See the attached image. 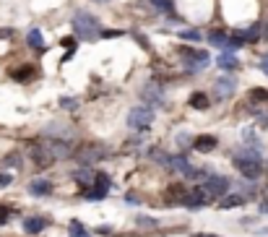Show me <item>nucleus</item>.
Segmentation results:
<instances>
[{
  "label": "nucleus",
  "instance_id": "1",
  "mask_svg": "<svg viewBox=\"0 0 268 237\" xmlns=\"http://www.w3.org/2000/svg\"><path fill=\"white\" fill-rule=\"evenodd\" d=\"M73 32L78 39H86V42H92L99 37V21L92 16V13H86V11H78L73 16Z\"/></svg>",
  "mask_w": 268,
  "mask_h": 237
},
{
  "label": "nucleus",
  "instance_id": "2",
  "mask_svg": "<svg viewBox=\"0 0 268 237\" xmlns=\"http://www.w3.org/2000/svg\"><path fill=\"white\" fill-rule=\"evenodd\" d=\"M154 123V110L148 104H138V107H133L130 115H128V128L130 131H136V133H143L148 131Z\"/></svg>",
  "mask_w": 268,
  "mask_h": 237
},
{
  "label": "nucleus",
  "instance_id": "3",
  "mask_svg": "<svg viewBox=\"0 0 268 237\" xmlns=\"http://www.w3.org/2000/svg\"><path fill=\"white\" fill-rule=\"evenodd\" d=\"M209 201H211L209 190H206L203 185H198V188H193V190H185V196H183L180 203H185V206H190V209H198V206H206Z\"/></svg>",
  "mask_w": 268,
  "mask_h": 237
},
{
  "label": "nucleus",
  "instance_id": "4",
  "mask_svg": "<svg viewBox=\"0 0 268 237\" xmlns=\"http://www.w3.org/2000/svg\"><path fill=\"white\" fill-rule=\"evenodd\" d=\"M32 159H34V164H37L39 169H47V167L55 164V157L50 154V149L44 146V143H34V146H32Z\"/></svg>",
  "mask_w": 268,
  "mask_h": 237
},
{
  "label": "nucleus",
  "instance_id": "5",
  "mask_svg": "<svg viewBox=\"0 0 268 237\" xmlns=\"http://www.w3.org/2000/svg\"><path fill=\"white\" fill-rule=\"evenodd\" d=\"M203 188L209 190L211 198H214V196H224L227 188H229V180L221 177V175H211V172H209V177L203 180Z\"/></svg>",
  "mask_w": 268,
  "mask_h": 237
},
{
  "label": "nucleus",
  "instance_id": "6",
  "mask_svg": "<svg viewBox=\"0 0 268 237\" xmlns=\"http://www.w3.org/2000/svg\"><path fill=\"white\" fill-rule=\"evenodd\" d=\"M234 162H237V169L242 172V177H248V180L260 177V172H263L260 162H255V159H234Z\"/></svg>",
  "mask_w": 268,
  "mask_h": 237
},
{
  "label": "nucleus",
  "instance_id": "7",
  "mask_svg": "<svg viewBox=\"0 0 268 237\" xmlns=\"http://www.w3.org/2000/svg\"><path fill=\"white\" fill-rule=\"evenodd\" d=\"M180 55L190 63L193 68H206V63H209V52L203 50H193V47H180Z\"/></svg>",
  "mask_w": 268,
  "mask_h": 237
},
{
  "label": "nucleus",
  "instance_id": "8",
  "mask_svg": "<svg viewBox=\"0 0 268 237\" xmlns=\"http://www.w3.org/2000/svg\"><path fill=\"white\" fill-rule=\"evenodd\" d=\"M50 149V154L55 157V159H65V157H71L73 152H71V146H68V141H60V138H55V141H50V143H44Z\"/></svg>",
  "mask_w": 268,
  "mask_h": 237
},
{
  "label": "nucleus",
  "instance_id": "9",
  "mask_svg": "<svg viewBox=\"0 0 268 237\" xmlns=\"http://www.w3.org/2000/svg\"><path fill=\"white\" fill-rule=\"evenodd\" d=\"M245 201H248V196H242V193H224L219 206L221 209H234V206H245Z\"/></svg>",
  "mask_w": 268,
  "mask_h": 237
},
{
  "label": "nucleus",
  "instance_id": "10",
  "mask_svg": "<svg viewBox=\"0 0 268 237\" xmlns=\"http://www.w3.org/2000/svg\"><path fill=\"white\" fill-rule=\"evenodd\" d=\"M214 92H216V97H219V99H227V97H232V92H234V81H232V78H219Z\"/></svg>",
  "mask_w": 268,
  "mask_h": 237
},
{
  "label": "nucleus",
  "instance_id": "11",
  "mask_svg": "<svg viewBox=\"0 0 268 237\" xmlns=\"http://www.w3.org/2000/svg\"><path fill=\"white\" fill-rule=\"evenodd\" d=\"M143 99H148V102H154V104H159V102L164 99V92H162L156 83H148L146 89H143Z\"/></svg>",
  "mask_w": 268,
  "mask_h": 237
},
{
  "label": "nucleus",
  "instance_id": "12",
  "mask_svg": "<svg viewBox=\"0 0 268 237\" xmlns=\"http://www.w3.org/2000/svg\"><path fill=\"white\" fill-rule=\"evenodd\" d=\"M164 167H169V169H174V172H183V175H185V169H188L190 164H188L185 157H167Z\"/></svg>",
  "mask_w": 268,
  "mask_h": 237
},
{
  "label": "nucleus",
  "instance_id": "13",
  "mask_svg": "<svg viewBox=\"0 0 268 237\" xmlns=\"http://www.w3.org/2000/svg\"><path fill=\"white\" fill-rule=\"evenodd\" d=\"M50 190H52V185H50L47 180H34V183L29 185V193H32V196H47Z\"/></svg>",
  "mask_w": 268,
  "mask_h": 237
},
{
  "label": "nucleus",
  "instance_id": "14",
  "mask_svg": "<svg viewBox=\"0 0 268 237\" xmlns=\"http://www.w3.org/2000/svg\"><path fill=\"white\" fill-rule=\"evenodd\" d=\"M44 227H47V222L39 219V217H34V219H24V229H26L29 234H37V232H42Z\"/></svg>",
  "mask_w": 268,
  "mask_h": 237
},
{
  "label": "nucleus",
  "instance_id": "15",
  "mask_svg": "<svg viewBox=\"0 0 268 237\" xmlns=\"http://www.w3.org/2000/svg\"><path fill=\"white\" fill-rule=\"evenodd\" d=\"M195 149L198 152H211V149H216V138L214 136H200V138H195Z\"/></svg>",
  "mask_w": 268,
  "mask_h": 237
},
{
  "label": "nucleus",
  "instance_id": "16",
  "mask_svg": "<svg viewBox=\"0 0 268 237\" xmlns=\"http://www.w3.org/2000/svg\"><path fill=\"white\" fill-rule=\"evenodd\" d=\"M73 177H76L81 185H86V183H92V180H94V169L81 167V169H76V172H73Z\"/></svg>",
  "mask_w": 268,
  "mask_h": 237
},
{
  "label": "nucleus",
  "instance_id": "17",
  "mask_svg": "<svg viewBox=\"0 0 268 237\" xmlns=\"http://www.w3.org/2000/svg\"><path fill=\"white\" fill-rule=\"evenodd\" d=\"M183 196H185V188H183V185H172L169 193H167V201H169V203H180Z\"/></svg>",
  "mask_w": 268,
  "mask_h": 237
},
{
  "label": "nucleus",
  "instance_id": "18",
  "mask_svg": "<svg viewBox=\"0 0 268 237\" xmlns=\"http://www.w3.org/2000/svg\"><path fill=\"white\" fill-rule=\"evenodd\" d=\"M26 42H29V47H37V50L44 47V39H42V32L39 29H32L29 37H26Z\"/></svg>",
  "mask_w": 268,
  "mask_h": 237
},
{
  "label": "nucleus",
  "instance_id": "19",
  "mask_svg": "<svg viewBox=\"0 0 268 237\" xmlns=\"http://www.w3.org/2000/svg\"><path fill=\"white\" fill-rule=\"evenodd\" d=\"M190 104L195 107V110H206V107H209V97L200 94V92H195V94L190 97Z\"/></svg>",
  "mask_w": 268,
  "mask_h": 237
},
{
  "label": "nucleus",
  "instance_id": "20",
  "mask_svg": "<svg viewBox=\"0 0 268 237\" xmlns=\"http://www.w3.org/2000/svg\"><path fill=\"white\" fill-rule=\"evenodd\" d=\"M240 66V63L232 57V55H219V68H224V71H234Z\"/></svg>",
  "mask_w": 268,
  "mask_h": 237
},
{
  "label": "nucleus",
  "instance_id": "21",
  "mask_svg": "<svg viewBox=\"0 0 268 237\" xmlns=\"http://www.w3.org/2000/svg\"><path fill=\"white\" fill-rule=\"evenodd\" d=\"M92 183H94L99 190H109V177L104 175V172H97V169H94V180H92Z\"/></svg>",
  "mask_w": 268,
  "mask_h": 237
},
{
  "label": "nucleus",
  "instance_id": "22",
  "mask_svg": "<svg viewBox=\"0 0 268 237\" xmlns=\"http://www.w3.org/2000/svg\"><path fill=\"white\" fill-rule=\"evenodd\" d=\"M209 42H211V45H216V47H227V34L224 32H211L209 34Z\"/></svg>",
  "mask_w": 268,
  "mask_h": 237
},
{
  "label": "nucleus",
  "instance_id": "23",
  "mask_svg": "<svg viewBox=\"0 0 268 237\" xmlns=\"http://www.w3.org/2000/svg\"><path fill=\"white\" fill-rule=\"evenodd\" d=\"M78 157H81V159H88V162H94V159L102 157V152H97V146H86L83 152H78Z\"/></svg>",
  "mask_w": 268,
  "mask_h": 237
},
{
  "label": "nucleus",
  "instance_id": "24",
  "mask_svg": "<svg viewBox=\"0 0 268 237\" xmlns=\"http://www.w3.org/2000/svg\"><path fill=\"white\" fill-rule=\"evenodd\" d=\"M44 133H47V136H57V138H71L73 136L71 131H63V125H50Z\"/></svg>",
  "mask_w": 268,
  "mask_h": 237
},
{
  "label": "nucleus",
  "instance_id": "25",
  "mask_svg": "<svg viewBox=\"0 0 268 237\" xmlns=\"http://www.w3.org/2000/svg\"><path fill=\"white\" fill-rule=\"evenodd\" d=\"M71 237H88L81 222H71Z\"/></svg>",
  "mask_w": 268,
  "mask_h": 237
},
{
  "label": "nucleus",
  "instance_id": "26",
  "mask_svg": "<svg viewBox=\"0 0 268 237\" xmlns=\"http://www.w3.org/2000/svg\"><path fill=\"white\" fill-rule=\"evenodd\" d=\"M245 45V37H227V50H237Z\"/></svg>",
  "mask_w": 268,
  "mask_h": 237
},
{
  "label": "nucleus",
  "instance_id": "27",
  "mask_svg": "<svg viewBox=\"0 0 268 237\" xmlns=\"http://www.w3.org/2000/svg\"><path fill=\"white\" fill-rule=\"evenodd\" d=\"M151 6L156 11H172V0H151Z\"/></svg>",
  "mask_w": 268,
  "mask_h": 237
},
{
  "label": "nucleus",
  "instance_id": "28",
  "mask_svg": "<svg viewBox=\"0 0 268 237\" xmlns=\"http://www.w3.org/2000/svg\"><path fill=\"white\" fill-rule=\"evenodd\" d=\"M32 73H34V68H32V66L21 68V71H11V76H13V78H29Z\"/></svg>",
  "mask_w": 268,
  "mask_h": 237
},
{
  "label": "nucleus",
  "instance_id": "29",
  "mask_svg": "<svg viewBox=\"0 0 268 237\" xmlns=\"http://www.w3.org/2000/svg\"><path fill=\"white\" fill-rule=\"evenodd\" d=\"M6 164H8V167H21V157H18V154H8V157H6Z\"/></svg>",
  "mask_w": 268,
  "mask_h": 237
},
{
  "label": "nucleus",
  "instance_id": "30",
  "mask_svg": "<svg viewBox=\"0 0 268 237\" xmlns=\"http://www.w3.org/2000/svg\"><path fill=\"white\" fill-rule=\"evenodd\" d=\"M250 99H263L265 102L268 99V92L265 89H255V92H250Z\"/></svg>",
  "mask_w": 268,
  "mask_h": 237
},
{
  "label": "nucleus",
  "instance_id": "31",
  "mask_svg": "<svg viewBox=\"0 0 268 237\" xmlns=\"http://www.w3.org/2000/svg\"><path fill=\"white\" fill-rule=\"evenodd\" d=\"M258 34H260V26H253V29H250L248 34H242V37H245V42H248V39H255Z\"/></svg>",
  "mask_w": 268,
  "mask_h": 237
},
{
  "label": "nucleus",
  "instance_id": "32",
  "mask_svg": "<svg viewBox=\"0 0 268 237\" xmlns=\"http://www.w3.org/2000/svg\"><path fill=\"white\" fill-rule=\"evenodd\" d=\"M260 211H265V214H268V188L263 190V198H260Z\"/></svg>",
  "mask_w": 268,
  "mask_h": 237
},
{
  "label": "nucleus",
  "instance_id": "33",
  "mask_svg": "<svg viewBox=\"0 0 268 237\" xmlns=\"http://www.w3.org/2000/svg\"><path fill=\"white\" fill-rule=\"evenodd\" d=\"M8 217H11V211H8L6 206H0V224H6V222H8Z\"/></svg>",
  "mask_w": 268,
  "mask_h": 237
},
{
  "label": "nucleus",
  "instance_id": "34",
  "mask_svg": "<svg viewBox=\"0 0 268 237\" xmlns=\"http://www.w3.org/2000/svg\"><path fill=\"white\" fill-rule=\"evenodd\" d=\"M60 104H63V107H68V110H73V107H76L73 99H60Z\"/></svg>",
  "mask_w": 268,
  "mask_h": 237
},
{
  "label": "nucleus",
  "instance_id": "35",
  "mask_svg": "<svg viewBox=\"0 0 268 237\" xmlns=\"http://www.w3.org/2000/svg\"><path fill=\"white\" fill-rule=\"evenodd\" d=\"M138 224H146V227H154L156 222H154V219H146V217H138Z\"/></svg>",
  "mask_w": 268,
  "mask_h": 237
},
{
  "label": "nucleus",
  "instance_id": "36",
  "mask_svg": "<svg viewBox=\"0 0 268 237\" xmlns=\"http://www.w3.org/2000/svg\"><path fill=\"white\" fill-rule=\"evenodd\" d=\"M123 32H115V29H107V32H102V37H120Z\"/></svg>",
  "mask_w": 268,
  "mask_h": 237
},
{
  "label": "nucleus",
  "instance_id": "37",
  "mask_svg": "<svg viewBox=\"0 0 268 237\" xmlns=\"http://www.w3.org/2000/svg\"><path fill=\"white\" fill-rule=\"evenodd\" d=\"M183 37H185V39H198L200 34H198V32H183Z\"/></svg>",
  "mask_w": 268,
  "mask_h": 237
},
{
  "label": "nucleus",
  "instance_id": "38",
  "mask_svg": "<svg viewBox=\"0 0 268 237\" xmlns=\"http://www.w3.org/2000/svg\"><path fill=\"white\" fill-rule=\"evenodd\" d=\"M11 183V175H0V185H8Z\"/></svg>",
  "mask_w": 268,
  "mask_h": 237
},
{
  "label": "nucleus",
  "instance_id": "39",
  "mask_svg": "<svg viewBox=\"0 0 268 237\" xmlns=\"http://www.w3.org/2000/svg\"><path fill=\"white\" fill-rule=\"evenodd\" d=\"M97 232H99V234H112V229H109V227H99Z\"/></svg>",
  "mask_w": 268,
  "mask_h": 237
},
{
  "label": "nucleus",
  "instance_id": "40",
  "mask_svg": "<svg viewBox=\"0 0 268 237\" xmlns=\"http://www.w3.org/2000/svg\"><path fill=\"white\" fill-rule=\"evenodd\" d=\"M260 71H263V73L268 76V63H263V60H260Z\"/></svg>",
  "mask_w": 268,
  "mask_h": 237
},
{
  "label": "nucleus",
  "instance_id": "41",
  "mask_svg": "<svg viewBox=\"0 0 268 237\" xmlns=\"http://www.w3.org/2000/svg\"><path fill=\"white\" fill-rule=\"evenodd\" d=\"M263 63H268V55H263Z\"/></svg>",
  "mask_w": 268,
  "mask_h": 237
},
{
  "label": "nucleus",
  "instance_id": "42",
  "mask_svg": "<svg viewBox=\"0 0 268 237\" xmlns=\"http://www.w3.org/2000/svg\"><path fill=\"white\" fill-rule=\"evenodd\" d=\"M97 3H102V0H97Z\"/></svg>",
  "mask_w": 268,
  "mask_h": 237
},
{
  "label": "nucleus",
  "instance_id": "43",
  "mask_svg": "<svg viewBox=\"0 0 268 237\" xmlns=\"http://www.w3.org/2000/svg\"><path fill=\"white\" fill-rule=\"evenodd\" d=\"M265 34H268V29H265Z\"/></svg>",
  "mask_w": 268,
  "mask_h": 237
}]
</instances>
